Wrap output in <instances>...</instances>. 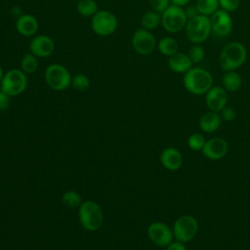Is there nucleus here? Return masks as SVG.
Instances as JSON below:
<instances>
[{
    "label": "nucleus",
    "instance_id": "29",
    "mask_svg": "<svg viewBox=\"0 0 250 250\" xmlns=\"http://www.w3.org/2000/svg\"><path fill=\"white\" fill-rule=\"evenodd\" d=\"M206 143L203 135L199 133H193L188 138V146L191 150H201Z\"/></svg>",
    "mask_w": 250,
    "mask_h": 250
},
{
    "label": "nucleus",
    "instance_id": "23",
    "mask_svg": "<svg viewBox=\"0 0 250 250\" xmlns=\"http://www.w3.org/2000/svg\"><path fill=\"white\" fill-rule=\"evenodd\" d=\"M76 10L82 17H93L98 11V3L96 0H79L76 4Z\"/></svg>",
    "mask_w": 250,
    "mask_h": 250
},
{
    "label": "nucleus",
    "instance_id": "27",
    "mask_svg": "<svg viewBox=\"0 0 250 250\" xmlns=\"http://www.w3.org/2000/svg\"><path fill=\"white\" fill-rule=\"evenodd\" d=\"M188 56L192 63H199L205 58V50L200 44H193L189 47Z\"/></svg>",
    "mask_w": 250,
    "mask_h": 250
},
{
    "label": "nucleus",
    "instance_id": "33",
    "mask_svg": "<svg viewBox=\"0 0 250 250\" xmlns=\"http://www.w3.org/2000/svg\"><path fill=\"white\" fill-rule=\"evenodd\" d=\"M184 11H185V14H186L188 20L192 19V18H194V17H196V16L199 15V12H198V10H197L195 4H194V5H192V4L187 5V6L184 8Z\"/></svg>",
    "mask_w": 250,
    "mask_h": 250
},
{
    "label": "nucleus",
    "instance_id": "4",
    "mask_svg": "<svg viewBox=\"0 0 250 250\" xmlns=\"http://www.w3.org/2000/svg\"><path fill=\"white\" fill-rule=\"evenodd\" d=\"M212 31L210 18L203 15H198L188 20L185 26L187 38L193 44H201L205 42Z\"/></svg>",
    "mask_w": 250,
    "mask_h": 250
},
{
    "label": "nucleus",
    "instance_id": "2",
    "mask_svg": "<svg viewBox=\"0 0 250 250\" xmlns=\"http://www.w3.org/2000/svg\"><path fill=\"white\" fill-rule=\"evenodd\" d=\"M212 74L202 67H191L183 77L184 87L192 95L200 96L206 94L213 86Z\"/></svg>",
    "mask_w": 250,
    "mask_h": 250
},
{
    "label": "nucleus",
    "instance_id": "17",
    "mask_svg": "<svg viewBox=\"0 0 250 250\" xmlns=\"http://www.w3.org/2000/svg\"><path fill=\"white\" fill-rule=\"evenodd\" d=\"M38 21L30 14H22L19 16L16 21L17 31L24 37L35 35L38 30Z\"/></svg>",
    "mask_w": 250,
    "mask_h": 250
},
{
    "label": "nucleus",
    "instance_id": "19",
    "mask_svg": "<svg viewBox=\"0 0 250 250\" xmlns=\"http://www.w3.org/2000/svg\"><path fill=\"white\" fill-rule=\"evenodd\" d=\"M222 118L219 112L209 110L201 115L199 119V128L207 134L216 132L221 126Z\"/></svg>",
    "mask_w": 250,
    "mask_h": 250
},
{
    "label": "nucleus",
    "instance_id": "1",
    "mask_svg": "<svg viewBox=\"0 0 250 250\" xmlns=\"http://www.w3.org/2000/svg\"><path fill=\"white\" fill-rule=\"evenodd\" d=\"M247 60V49L240 42H229L221 50L219 65L223 71H231L239 68Z\"/></svg>",
    "mask_w": 250,
    "mask_h": 250
},
{
    "label": "nucleus",
    "instance_id": "14",
    "mask_svg": "<svg viewBox=\"0 0 250 250\" xmlns=\"http://www.w3.org/2000/svg\"><path fill=\"white\" fill-rule=\"evenodd\" d=\"M55 50L53 39L45 34L34 36L29 43V52L37 58H48Z\"/></svg>",
    "mask_w": 250,
    "mask_h": 250
},
{
    "label": "nucleus",
    "instance_id": "9",
    "mask_svg": "<svg viewBox=\"0 0 250 250\" xmlns=\"http://www.w3.org/2000/svg\"><path fill=\"white\" fill-rule=\"evenodd\" d=\"M118 21L113 13L106 10H99L91 19V27L99 36H109L117 28Z\"/></svg>",
    "mask_w": 250,
    "mask_h": 250
},
{
    "label": "nucleus",
    "instance_id": "16",
    "mask_svg": "<svg viewBox=\"0 0 250 250\" xmlns=\"http://www.w3.org/2000/svg\"><path fill=\"white\" fill-rule=\"evenodd\" d=\"M161 165L169 171H177L183 165V156L179 149L173 146L165 147L160 153Z\"/></svg>",
    "mask_w": 250,
    "mask_h": 250
},
{
    "label": "nucleus",
    "instance_id": "15",
    "mask_svg": "<svg viewBox=\"0 0 250 250\" xmlns=\"http://www.w3.org/2000/svg\"><path fill=\"white\" fill-rule=\"evenodd\" d=\"M205 103L210 110L220 112L228 103L227 90L221 86H212L205 94Z\"/></svg>",
    "mask_w": 250,
    "mask_h": 250
},
{
    "label": "nucleus",
    "instance_id": "5",
    "mask_svg": "<svg viewBox=\"0 0 250 250\" xmlns=\"http://www.w3.org/2000/svg\"><path fill=\"white\" fill-rule=\"evenodd\" d=\"M27 87L26 74L18 68L6 71L0 82V90L10 97H16L25 91Z\"/></svg>",
    "mask_w": 250,
    "mask_h": 250
},
{
    "label": "nucleus",
    "instance_id": "18",
    "mask_svg": "<svg viewBox=\"0 0 250 250\" xmlns=\"http://www.w3.org/2000/svg\"><path fill=\"white\" fill-rule=\"evenodd\" d=\"M192 62L188 54L177 52L176 54L168 57V67L175 73L185 74L192 67Z\"/></svg>",
    "mask_w": 250,
    "mask_h": 250
},
{
    "label": "nucleus",
    "instance_id": "32",
    "mask_svg": "<svg viewBox=\"0 0 250 250\" xmlns=\"http://www.w3.org/2000/svg\"><path fill=\"white\" fill-rule=\"evenodd\" d=\"M220 115L222 120L227 121V122H230L232 121L235 116H236V111L232 106L229 105H226L221 111H220Z\"/></svg>",
    "mask_w": 250,
    "mask_h": 250
},
{
    "label": "nucleus",
    "instance_id": "26",
    "mask_svg": "<svg viewBox=\"0 0 250 250\" xmlns=\"http://www.w3.org/2000/svg\"><path fill=\"white\" fill-rule=\"evenodd\" d=\"M82 202L80 194L75 190H67L62 196V203L70 209L79 207Z\"/></svg>",
    "mask_w": 250,
    "mask_h": 250
},
{
    "label": "nucleus",
    "instance_id": "13",
    "mask_svg": "<svg viewBox=\"0 0 250 250\" xmlns=\"http://www.w3.org/2000/svg\"><path fill=\"white\" fill-rule=\"evenodd\" d=\"M201 151L202 154L210 160H220L227 155L229 151V144L225 139L215 137L206 141Z\"/></svg>",
    "mask_w": 250,
    "mask_h": 250
},
{
    "label": "nucleus",
    "instance_id": "24",
    "mask_svg": "<svg viewBox=\"0 0 250 250\" xmlns=\"http://www.w3.org/2000/svg\"><path fill=\"white\" fill-rule=\"evenodd\" d=\"M38 68V58L33 54L26 53L22 56L21 60V69L25 74H32Z\"/></svg>",
    "mask_w": 250,
    "mask_h": 250
},
{
    "label": "nucleus",
    "instance_id": "12",
    "mask_svg": "<svg viewBox=\"0 0 250 250\" xmlns=\"http://www.w3.org/2000/svg\"><path fill=\"white\" fill-rule=\"evenodd\" d=\"M209 18L212 31L216 35L223 37L229 35L231 32L233 27V21L229 12L219 8Z\"/></svg>",
    "mask_w": 250,
    "mask_h": 250
},
{
    "label": "nucleus",
    "instance_id": "6",
    "mask_svg": "<svg viewBox=\"0 0 250 250\" xmlns=\"http://www.w3.org/2000/svg\"><path fill=\"white\" fill-rule=\"evenodd\" d=\"M71 78L68 69L60 63H52L45 70V81L55 91L66 90L71 85Z\"/></svg>",
    "mask_w": 250,
    "mask_h": 250
},
{
    "label": "nucleus",
    "instance_id": "21",
    "mask_svg": "<svg viewBox=\"0 0 250 250\" xmlns=\"http://www.w3.org/2000/svg\"><path fill=\"white\" fill-rule=\"evenodd\" d=\"M178 41L171 36H164L157 42L158 51L165 57H170L178 52Z\"/></svg>",
    "mask_w": 250,
    "mask_h": 250
},
{
    "label": "nucleus",
    "instance_id": "36",
    "mask_svg": "<svg viewBox=\"0 0 250 250\" xmlns=\"http://www.w3.org/2000/svg\"><path fill=\"white\" fill-rule=\"evenodd\" d=\"M191 0H170L171 4L172 5H175V6H179V7H186L187 5H188L190 3Z\"/></svg>",
    "mask_w": 250,
    "mask_h": 250
},
{
    "label": "nucleus",
    "instance_id": "20",
    "mask_svg": "<svg viewBox=\"0 0 250 250\" xmlns=\"http://www.w3.org/2000/svg\"><path fill=\"white\" fill-rule=\"evenodd\" d=\"M222 84L227 92H236L242 85V78L235 70L227 71L222 78Z\"/></svg>",
    "mask_w": 250,
    "mask_h": 250
},
{
    "label": "nucleus",
    "instance_id": "30",
    "mask_svg": "<svg viewBox=\"0 0 250 250\" xmlns=\"http://www.w3.org/2000/svg\"><path fill=\"white\" fill-rule=\"evenodd\" d=\"M219 7L229 13L234 12L240 5V0H218Z\"/></svg>",
    "mask_w": 250,
    "mask_h": 250
},
{
    "label": "nucleus",
    "instance_id": "11",
    "mask_svg": "<svg viewBox=\"0 0 250 250\" xmlns=\"http://www.w3.org/2000/svg\"><path fill=\"white\" fill-rule=\"evenodd\" d=\"M148 238L159 247L168 246L173 238V230L162 222H152L147 227Z\"/></svg>",
    "mask_w": 250,
    "mask_h": 250
},
{
    "label": "nucleus",
    "instance_id": "38",
    "mask_svg": "<svg viewBox=\"0 0 250 250\" xmlns=\"http://www.w3.org/2000/svg\"><path fill=\"white\" fill-rule=\"evenodd\" d=\"M96 1H97V0H96Z\"/></svg>",
    "mask_w": 250,
    "mask_h": 250
},
{
    "label": "nucleus",
    "instance_id": "34",
    "mask_svg": "<svg viewBox=\"0 0 250 250\" xmlns=\"http://www.w3.org/2000/svg\"><path fill=\"white\" fill-rule=\"evenodd\" d=\"M10 96L0 90V111L6 110L10 105Z\"/></svg>",
    "mask_w": 250,
    "mask_h": 250
},
{
    "label": "nucleus",
    "instance_id": "3",
    "mask_svg": "<svg viewBox=\"0 0 250 250\" xmlns=\"http://www.w3.org/2000/svg\"><path fill=\"white\" fill-rule=\"evenodd\" d=\"M78 218L83 229L89 231L99 229L104 221L101 206L93 200H85L78 207Z\"/></svg>",
    "mask_w": 250,
    "mask_h": 250
},
{
    "label": "nucleus",
    "instance_id": "10",
    "mask_svg": "<svg viewBox=\"0 0 250 250\" xmlns=\"http://www.w3.org/2000/svg\"><path fill=\"white\" fill-rule=\"evenodd\" d=\"M134 51L140 55L147 56L151 54L157 47V42L151 31L143 27L137 29L131 39Z\"/></svg>",
    "mask_w": 250,
    "mask_h": 250
},
{
    "label": "nucleus",
    "instance_id": "8",
    "mask_svg": "<svg viewBox=\"0 0 250 250\" xmlns=\"http://www.w3.org/2000/svg\"><path fill=\"white\" fill-rule=\"evenodd\" d=\"M188 18L185 14L184 8L170 5L161 14V24L163 28L169 33H178L185 29Z\"/></svg>",
    "mask_w": 250,
    "mask_h": 250
},
{
    "label": "nucleus",
    "instance_id": "37",
    "mask_svg": "<svg viewBox=\"0 0 250 250\" xmlns=\"http://www.w3.org/2000/svg\"><path fill=\"white\" fill-rule=\"evenodd\" d=\"M3 75H4V72H3L2 66L0 65V82H1V80H2V78H3Z\"/></svg>",
    "mask_w": 250,
    "mask_h": 250
},
{
    "label": "nucleus",
    "instance_id": "35",
    "mask_svg": "<svg viewBox=\"0 0 250 250\" xmlns=\"http://www.w3.org/2000/svg\"><path fill=\"white\" fill-rule=\"evenodd\" d=\"M166 250H187L184 242L181 241H172L168 246H166Z\"/></svg>",
    "mask_w": 250,
    "mask_h": 250
},
{
    "label": "nucleus",
    "instance_id": "7",
    "mask_svg": "<svg viewBox=\"0 0 250 250\" xmlns=\"http://www.w3.org/2000/svg\"><path fill=\"white\" fill-rule=\"evenodd\" d=\"M199 229L197 220L191 215L180 216L173 225L174 238L181 242H189L197 234Z\"/></svg>",
    "mask_w": 250,
    "mask_h": 250
},
{
    "label": "nucleus",
    "instance_id": "25",
    "mask_svg": "<svg viewBox=\"0 0 250 250\" xmlns=\"http://www.w3.org/2000/svg\"><path fill=\"white\" fill-rule=\"evenodd\" d=\"M195 6L199 12V15L210 17L219 9L218 0H196Z\"/></svg>",
    "mask_w": 250,
    "mask_h": 250
},
{
    "label": "nucleus",
    "instance_id": "31",
    "mask_svg": "<svg viewBox=\"0 0 250 250\" xmlns=\"http://www.w3.org/2000/svg\"><path fill=\"white\" fill-rule=\"evenodd\" d=\"M151 9L159 14H162L170 5V0H148Z\"/></svg>",
    "mask_w": 250,
    "mask_h": 250
},
{
    "label": "nucleus",
    "instance_id": "28",
    "mask_svg": "<svg viewBox=\"0 0 250 250\" xmlns=\"http://www.w3.org/2000/svg\"><path fill=\"white\" fill-rule=\"evenodd\" d=\"M71 86L79 92H83L85 90H87L90 86V79L87 75L83 74V73H78L75 74L72 78H71Z\"/></svg>",
    "mask_w": 250,
    "mask_h": 250
},
{
    "label": "nucleus",
    "instance_id": "22",
    "mask_svg": "<svg viewBox=\"0 0 250 250\" xmlns=\"http://www.w3.org/2000/svg\"><path fill=\"white\" fill-rule=\"evenodd\" d=\"M142 27L146 30H152L161 24V14L150 10L146 12L141 18Z\"/></svg>",
    "mask_w": 250,
    "mask_h": 250
}]
</instances>
